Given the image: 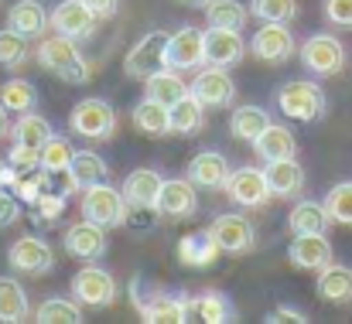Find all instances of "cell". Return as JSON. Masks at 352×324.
<instances>
[{
	"instance_id": "47",
	"label": "cell",
	"mask_w": 352,
	"mask_h": 324,
	"mask_svg": "<svg viewBox=\"0 0 352 324\" xmlns=\"http://www.w3.org/2000/svg\"><path fill=\"white\" fill-rule=\"evenodd\" d=\"M325 21L336 27H352V0H325L322 3Z\"/></svg>"
},
{
	"instance_id": "28",
	"label": "cell",
	"mask_w": 352,
	"mask_h": 324,
	"mask_svg": "<svg viewBox=\"0 0 352 324\" xmlns=\"http://www.w3.org/2000/svg\"><path fill=\"white\" fill-rule=\"evenodd\" d=\"M34 318L28 290L14 277H0V324H24Z\"/></svg>"
},
{
	"instance_id": "27",
	"label": "cell",
	"mask_w": 352,
	"mask_h": 324,
	"mask_svg": "<svg viewBox=\"0 0 352 324\" xmlns=\"http://www.w3.org/2000/svg\"><path fill=\"white\" fill-rule=\"evenodd\" d=\"M253 150H256V157L267 164V161L294 157V154H298V140H294L291 126H284V123H267V130L253 140Z\"/></svg>"
},
{
	"instance_id": "33",
	"label": "cell",
	"mask_w": 352,
	"mask_h": 324,
	"mask_svg": "<svg viewBox=\"0 0 352 324\" xmlns=\"http://www.w3.org/2000/svg\"><path fill=\"white\" fill-rule=\"evenodd\" d=\"M267 123H274L267 109L256 106V103H243V106H236L233 116H230V133H233L236 140H243V143H253V140L267 130Z\"/></svg>"
},
{
	"instance_id": "46",
	"label": "cell",
	"mask_w": 352,
	"mask_h": 324,
	"mask_svg": "<svg viewBox=\"0 0 352 324\" xmlns=\"http://www.w3.org/2000/svg\"><path fill=\"white\" fill-rule=\"evenodd\" d=\"M21 198L10 192V188H0V229H10L21 222Z\"/></svg>"
},
{
	"instance_id": "26",
	"label": "cell",
	"mask_w": 352,
	"mask_h": 324,
	"mask_svg": "<svg viewBox=\"0 0 352 324\" xmlns=\"http://www.w3.org/2000/svg\"><path fill=\"white\" fill-rule=\"evenodd\" d=\"M130 119H133L137 133H144L151 140H161V137L171 133V109L164 103H157V100H151V96H144L137 106L130 109Z\"/></svg>"
},
{
	"instance_id": "5",
	"label": "cell",
	"mask_w": 352,
	"mask_h": 324,
	"mask_svg": "<svg viewBox=\"0 0 352 324\" xmlns=\"http://www.w3.org/2000/svg\"><path fill=\"white\" fill-rule=\"evenodd\" d=\"M72 297L82 304V308H110L120 297V284L113 280L110 270H103L100 263H82V270H76L72 277Z\"/></svg>"
},
{
	"instance_id": "7",
	"label": "cell",
	"mask_w": 352,
	"mask_h": 324,
	"mask_svg": "<svg viewBox=\"0 0 352 324\" xmlns=\"http://www.w3.org/2000/svg\"><path fill=\"white\" fill-rule=\"evenodd\" d=\"M294 51H298L294 31L287 24H277V21H263L250 38V55L263 65H284Z\"/></svg>"
},
{
	"instance_id": "38",
	"label": "cell",
	"mask_w": 352,
	"mask_h": 324,
	"mask_svg": "<svg viewBox=\"0 0 352 324\" xmlns=\"http://www.w3.org/2000/svg\"><path fill=\"white\" fill-rule=\"evenodd\" d=\"M0 106L7 109V113H14V116L31 113V109L38 106V89L28 79H7L0 86Z\"/></svg>"
},
{
	"instance_id": "16",
	"label": "cell",
	"mask_w": 352,
	"mask_h": 324,
	"mask_svg": "<svg viewBox=\"0 0 352 324\" xmlns=\"http://www.w3.org/2000/svg\"><path fill=\"white\" fill-rule=\"evenodd\" d=\"M230 174H233V167H230V161H226L219 150H202V154H195V157L188 161V167H185V178H188L195 188H202V192H226Z\"/></svg>"
},
{
	"instance_id": "21",
	"label": "cell",
	"mask_w": 352,
	"mask_h": 324,
	"mask_svg": "<svg viewBox=\"0 0 352 324\" xmlns=\"http://www.w3.org/2000/svg\"><path fill=\"white\" fill-rule=\"evenodd\" d=\"M7 27L24 34L28 41H41L52 27V14L41 7V0H14L7 10Z\"/></svg>"
},
{
	"instance_id": "25",
	"label": "cell",
	"mask_w": 352,
	"mask_h": 324,
	"mask_svg": "<svg viewBox=\"0 0 352 324\" xmlns=\"http://www.w3.org/2000/svg\"><path fill=\"white\" fill-rule=\"evenodd\" d=\"M315 294L325 301V304H336V308H346L352 304V270L342 263H329L318 270V280H315Z\"/></svg>"
},
{
	"instance_id": "19",
	"label": "cell",
	"mask_w": 352,
	"mask_h": 324,
	"mask_svg": "<svg viewBox=\"0 0 352 324\" xmlns=\"http://www.w3.org/2000/svg\"><path fill=\"white\" fill-rule=\"evenodd\" d=\"M246 38L239 31L230 27H209L206 31V65H216V69H233L246 58Z\"/></svg>"
},
{
	"instance_id": "40",
	"label": "cell",
	"mask_w": 352,
	"mask_h": 324,
	"mask_svg": "<svg viewBox=\"0 0 352 324\" xmlns=\"http://www.w3.org/2000/svg\"><path fill=\"white\" fill-rule=\"evenodd\" d=\"M72 157H76V147L65 140V137H48V143L41 147V171H48V174H65L69 171V164H72Z\"/></svg>"
},
{
	"instance_id": "11",
	"label": "cell",
	"mask_w": 352,
	"mask_h": 324,
	"mask_svg": "<svg viewBox=\"0 0 352 324\" xmlns=\"http://www.w3.org/2000/svg\"><path fill=\"white\" fill-rule=\"evenodd\" d=\"M107 232L110 229H103L100 222H89V218H79V222H72L69 229H65V235H62V249L72 256V259H82V263H96V259H103L107 256Z\"/></svg>"
},
{
	"instance_id": "3",
	"label": "cell",
	"mask_w": 352,
	"mask_h": 324,
	"mask_svg": "<svg viewBox=\"0 0 352 324\" xmlns=\"http://www.w3.org/2000/svg\"><path fill=\"white\" fill-rule=\"evenodd\" d=\"M79 209L82 218L89 222H100L103 229H117L126 222V198H123V188H113L110 181H100V185H89L86 192H79Z\"/></svg>"
},
{
	"instance_id": "32",
	"label": "cell",
	"mask_w": 352,
	"mask_h": 324,
	"mask_svg": "<svg viewBox=\"0 0 352 324\" xmlns=\"http://www.w3.org/2000/svg\"><path fill=\"white\" fill-rule=\"evenodd\" d=\"M52 133H55L52 123H48L41 113H34V109H31V113H21V116L10 123V143H17V147H34V150H41Z\"/></svg>"
},
{
	"instance_id": "22",
	"label": "cell",
	"mask_w": 352,
	"mask_h": 324,
	"mask_svg": "<svg viewBox=\"0 0 352 324\" xmlns=\"http://www.w3.org/2000/svg\"><path fill=\"white\" fill-rule=\"evenodd\" d=\"M107 178H110V167H107V161L96 150H76V157H72V164L65 171V192L79 195L89 185H100Z\"/></svg>"
},
{
	"instance_id": "39",
	"label": "cell",
	"mask_w": 352,
	"mask_h": 324,
	"mask_svg": "<svg viewBox=\"0 0 352 324\" xmlns=\"http://www.w3.org/2000/svg\"><path fill=\"white\" fill-rule=\"evenodd\" d=\"M31 62V41L17 31H10L7 24L0 27V69H24Z\"/></svg>"
},
{
	"instance_id": "37",
	"label": "cell",
	"mask_w": 352,
	"mask_h": 324,
	"mask_svg": "<svg viewBox=\"0 0 352 324\" xmlns=\"http://www.w3.org/2000/svg\"><path fill=\"white\" fill-rule=\"evenodd\" d=\"M206 21H209V27L243 31V24L250 21V7L243 0H209L206 3Z\"/></svg>"
},
{
	"instance_id": "14",
	"label": "cell",
	"mask_w": 352,
	"mask_h": 324,
	"mask_svg": "<svg viewBox=\"0 0 352 324\" xmlns=\"http://www.w3.org/2000/svg\"><path fill=\"white\" fill-rule=\"evenodd\" d=\"M206 65V31L178 27L168 34V69H202Z\"/></svg>"
},
{
	"instance_id": "23",
	"label": "cell",
	"mask_w": 352,
	"mask_h": 324,
	"mask_svg": "<svg viewBox=\"0 0 352 324\" xmlns=\"http://www.w3.org/2000/svg\"><path fill=\"white\" fill-rule=\"evenodd\" d=\"M161 185H164V174L157 167H137L123 178V198L130 209H154Z\"/></svg>"
},
{
	"instance_id": "1",
	"label": "cell",
	"mask_w": 352,
	"mask_h": 324,
	"mask_svg": "<svg viewBox=\"0 0 352 324\" xmlns=\"http://www.w3.org/2000/svg\"><path fill=\"white\" fill-rule=\"evenodd\" d=\"M34 62H38L45 72H52V76H58L62 82H69V86H82V82L89 79V62L79 55L76 38H65V34H58V31H52V34H45V38L38 41Z\"/></svg>"
},
{
	"instance_id": "13",
	"label": "cell",
	"mask_w": 352,
	"mask_h": 324,
	"mask_svg": "<svg viewBox=\"0 0 352 324\" xmlns=\"http://www.w3.org/2000/svg\"><path fill=\"white\" fill-rule=\"evenodd\" d=\"M209 235L216 239V246L230 256H243L256 246V229L250 225V218L239 212H219L209 225Z\"/></svg>"
},
{
	"instance_id": "20",
	"label": "cell",
	"mask_w": 352,
	"mask_h": 324,
	"mask_svg": "<svg viewBox=\"0 0 352 324\" xmlns=\"http://www.w3.org/2000/svg\"><path fill=\"white\" fill-rule=\"evenodd\" d=\"M96 21H100V17L86 7V0H62V3L52 10V31H58V34H65V38H76V41L93 38Z\"/></svg>"
},
{
	"instance_id": "31",
	"label": "cell",
	"mask_w": 352,
	"mask_h": 324,
	"mask_svg": "<svg viewBox=\"0 0 352 324\" xmlns=\"http://www.w3.org/2000/svg\"><path fill=\"white\" fill-rule=\"evenodd\" d=\"M332 216L325 209V202H311V198H301L291 212H287V232L294 235H305V232H329Z\"/></svg>"
},
{
	"instance_id": "49",
	"label": "cell",
	"mask_w": 352,
	"mask_h": 324,
	"mask_svg": "<svg viewBox=\"0 0 352 324\" xmlns=\"http://www.w3.org/2000/svg\"><path fill=\"white\" fill-rule=\"evenodd\" d=\"M86 7H89V10H93V14L103 21V17H113V14H117L120 0H86Z\"/></svg>"
},
{
	"instance_id": "18",
	"label": "cell",
	"mask_w": 352,
	"mask_h": 324,
	"mask_svg": "<svg viewBox=\"0 0 352 324\" xmlns=\"http://www.w3.org/2000/svg\"><path fill=\"white\" fill-rule=\"evenodd\" d=\"M287 259H291L294 270L318 273L322 266L332 263V242L325 239V232H305V235H294L291 246H287Z\"/></svg>"
},
{
	"instance_id": "45",
	"label": "cell",
	"mask_w": 352,
	"mask_h": 324,
	"mask_svg": "<svg viewBox=\"0 0 352 324\" xmlns=\"http://www.w3.org/2000/svg\"><path fill=\"white\" fill-rule=\"evenodd\" d=\"M7 164H10L17 174L38 171V167H41V150H34V147H17V143H14V150H10Z\"/></svg>"
},
{
	"instance_id": "51",
	"label": "cell",
	"mask_w": 352,
	"mask_h": 324,
	"mask_svg": "<svg viewBox=\"0 0 352 324\" xmlns=\"http://www.w3.org/2000/svg\"><path fill=\"white\" fill-rule=\"evenodd\" d=\"M0 137H10V113L0 106Z\"/></svg>"
},
{
	"instance_id": "53",
	"label": "cell",
	"mask_w": 352,
	"mask_h": 324,
	"mask_svg": "<svg viewBox=\"0 0 352 324\" xmlns=\"http://www.w3.org/2000/svg\"><path fill=\"white\" fill-rule=\"evenodd\" d=\"M0 3H3V0H0Z\"/></svg>"
},
{
	"instance_id": "44",
	"label": "cell",
	"mask_w": 352,
	"mask_h": 324,
	"mask_svg": "<svg viewBox=\"0 0 352 324\" xmlns=\"http://www.w3.org/2000/svg\"><path fill=\"white\" fill-rule=\"evenodd\" d=\"M65 212V195H52V192H45L34 205H31V218H34V225H52V222H58Z\"/></svg>"
},
{
	"instance_id": "42",
	"label": "cell",
	"mask_w": 352,
	"mask_h": 324,
	"mask_svg": "<svg viewBox=\"0 0 352 324\" xmlns=\"http://www.w3.org/2000/svg\"><path fill=\"white\" fill-rule=\"evenodd\" d=\"M322 202H325V209H329V216H332L336 225H349L352 229V181L332 185Z\"/></svg>"
},
{
	"instance_id": "30",
	"label": "cell",
	"mask_w": 352,
	"mask_h": 324,
	"mask_svg": "<svg viewBox=\"0 0 352 324\" xmlns=\"http://www.w3.org/2000/svg\"><path fill=\"white\" fill-rule=\"evenodd\" d=\"M185 311H188V321H206V324H226L233 321V304L226 294H199V297H188L185 294Z\"/></svg>"
},
{
	"instance_id": "24",
	"label": "cell",
	"mask_w": 352,
	"mask_h": 324,
	"mask_svg": "<svg viewBox=\"0 0 352 324\" xmlns=\"http://www.w3.org/2000/svg\"><path fill=\"white\" fill-rule=\"evenodd\" d=\"M267 181H270V195L274 198H298L305 192V167L294 157H280V161H267L263 164Z\"/></svg>"
},
{
	"instance_id": "15",
	"label": "cell",
	"mask_w": 352,
	"mask_h": 324,
	"mask_svg": "<svg viewBox=\"0 0 352 324\" xmlns=\"http://www.w3.org/2000/svg\"><path fill=\"white\" fill-rule=\"evenodd\" d=\"M192 96L199 100V103H206V109H226L236 103V82L233 76L226 72V69H216V65H209V69H202L199 76H195V82H192Z\"/></svg>"
},
{
	"instance_id": "6",
	"label": "cell",
	"mask_w": 352,
	"mask_h": 324,
	"mask_svg": "<svg viewBox=\"0 0 352 324\" xmlns=\"http://www.w3.org/2000/svg\"><path fill=\"white\" fill-rule=\"evenodd\" d=\"M301 65L311 72V76H339L342 69H346V45L336 38V34H329V31H318V34H311V38H305V45H301Z\"/></svg>"
},
{
	"instance_id": "36",
	"label": "cell",
	"mask_w": 352,
	"mask_h": 324,
	"mask_svg": "<svg viewBox=\"0 0 352 324\" xmlns=\"http://www.w3.org/2000/svg\"><path fill=\"white\" fill-rule=\"evenodd\" d=\"M202 126H206V103H199L192 93L171 106V133L192 137V133H199Z\"/></svg>"
},
{
	"instance_id": "48",
	"label": "cell",
	"mask_w": 352,
	"mask_h": 324,
	"mask_svg": "<svg viewBox=\"0 0 352 324\" xmlns=\"http://www.w3.org/2000/svg\"><path fill=\"white\" fill-rule=\"evenodd\" d=\"M267 324H280V321H294V324H308V314H301L298 308H274L267 318Z\"/></svg>"
},
{
	"instance_id": "35",
	"label": "cell",
	"mask_w": 352,
	"mask_h": 324,
	"mask_svg": "<svg viewBox=\"0 0 352 324\" xmlns=\"http://www.w3.org/2000/svg\"><path fill=\"white\" fill-rule=\"evenodd\" d=\"M178 256H182L185 266H212V263L223 256V249L216 246V239H212L209 229H206V232H199V235H185L182 246H178Z\"/></svg>"
},
{
	"instance_id": "2",
	"label": "cell",
	"mask_w": 352,
	"mask_h": 324,
	"mask_svg": "<svg viewBox=\"0 0 352 324\" xmlns=\"http://www.w3.org/2000/svg\"><path fill=\"white\" fill-rule=\"evenodd\" d=\"M277 109L280 116L294 119V123H318L325 113H329V100H325V89L311 79H287L280 89H277Z\"/></svg>"
},
{
	"instance_id": "29",
	"label": "cell",
	"mask_w": 352,
	"mask_h": 324,
	"mask_svg": "<svg viewBox=\"0 0 352 324\" xmlns=\"http://www.w3.org/2000/svg\"><path fill=\"white\" fill-rule=\"evenodd\" d=\"M188 93H192V86L178 76V69H161V72H154V76L144 79V96L164 103L168 109L175 106L178 100H185Z\"/></svg>"
},
{
	"instance_id": "52",
	"label": "cell",
	"mask_w": 352,
	"mask_h": 324,
	"mask_svg": "<svg viewBox=\"0 0 352 324\" xmlns=\"http://www.w3.org/2000/svg\"><path fill=\"white\" fill-rule=\"evenodd\" d=\"M178 3H188V7H206L209 0H178Z\"/></svg>"
},
{
	"instance_id": "12",
	"label": "cell",
	"mask_w": 352,
	"mask_h": 324,
	"mask_svg": "<svg viewBox=\"0 0 352 324\" xmlns=\"http://www.w3.org/2000/svg\"><path fill=\"white\" fill-rule=\"evenodd\" d=\"M226 195L230 202L239 209H263L274 195H270V181H267V171L263 167H236L226 181Z\"/></svg>"
},
{
	"instance_id": "34",
	"label": "cell",
	"mask_w": 352,
	"mask_h": 324,
	"mask_svg": "<svg viewBox=\"0 0 352 324\" xmlns=\"http://www.w3.org/2000/svg\"><path fill=\"white\" fill-rule=\"evenodd\" d=\"M86 308L72 297H48V301H41L38 308H34V321L38 324H82V314Z\"/></svg>"
},
{
	"instance_id": "8",
	"label": "cell",
	"mask_w": 352,
	"mask_h": 324,
	"mask_svg": "<svg viewBox=\"0 0 352 324\" xmlns=\"http://www.w3.org/2000/svg\"><path fill=\"white\" fill-rule=\"evenodd\" d=\"M7 263L14 273H24V277H48L55 270V249L48 239L41 235H21L10 242L7 249Z\"/></svg>"
},
{
	"instance_id": "41",
	"label": "cell",
	"mask_w": 352,
	"mask_h": 324,
	"mask_svg": "<svg viewBox=\"0 0 352 324\" xmlns=\"http://www.w3.org/2000/svg\"><path fill=\"white\" fill-rule=\"evenodd\" d=\"M250 17L263 21H277V24H291L298 17V0H250Z\"/></svg>"
},
{
	"instance_id": "9",
	"label": "cell",
	"mask_w": 352,
	"mask_h": 324,
	"mask_svg": "<svg viewBox=\"0 0 352 324\" xmlns=\"http://www.w3.org/2000/svg\"><path fill=\"white\" fill-rule=\"evenodd\" d=\"M168 69V31H147L140 41H133V48L123 58V72L130 79H147L154 72Z\"/></svg>"
},
{
	"instance_id": "17",
	"label": "cell",
	"mask_w": 352,
	"mask_h": 324,
	"mask_svg": "<svg viewBox=\"0 0 352 324\" xmlns=\"http://www.w3.org/2000/svg\"><path fill=\"white\" fill-rule=\"evenodd\" d=\"M161 218H192L199 212V195H195V185L188 178H164L161 185V195H157V205H154Z\"/></svg>"
},
{
	"instance_id": "50",
	"label": "cell",
	"mask_w": 352,
	"mask_h": 324,
	"mask_svg": "<svg viewBox=\"0 0 352 324\" xmlns=\"http://www.w3.org/2000/svg\"><path fill=\"white\" fill-rule=\"evenodd\" d=\"M17 178H21V174H17L10 164H3V161H0V188H14V185H17Z\"/></svg>"
},
{
	"instance_id": "4",
	"label": "cell",
	"mask_w": 352,
	"mask_h": 324,
	"mask_svg": "<svg viewBox=\"0 0 352 324\" xmlns=\"http://www.w3.org/2000/svg\"><path fill=\"white\" fill-rule=\"evenodd\" d=\"M69 130L82 140H93V143H103L117 133V109L110 106L107 100H82L76 103L69 113Z\"/></svg>"
},
{
	"instance_id": "43",
	"label": "cell",
	"mask_w": 352,
	"mask_h": 324,
	"mask_svg": "<svg viewBox=\"0 0 352 324\" xmlns=\"http://www.w3.org/2000/svg\"><path fill=\"white\" fill-rule=\"evenodd\" d=\"M48 181H52V178H48V171H41V167H38V174H34V171L21 174V178H17V185H14L10 192H14L24 205H34V202L48 192Z\"/></svg>"
},
{
	"instance_id": "10",
	"label": "cell",
	"mask_w": 352,
	"mask_h": 324,
	"mask_svg": "<svg viewBox=\"0 0 352 324\" xmlns=\"http://www.w3.org/2000/svg\"><path fill=\"white\" fill-rule=\"evenodd\" d=\"M130 297H133V308L140 314V321L147 324H185L188 321V311H185V294H151L144 297L140 294V280L130 284Z\"/></svg>"
}]
</instances>
